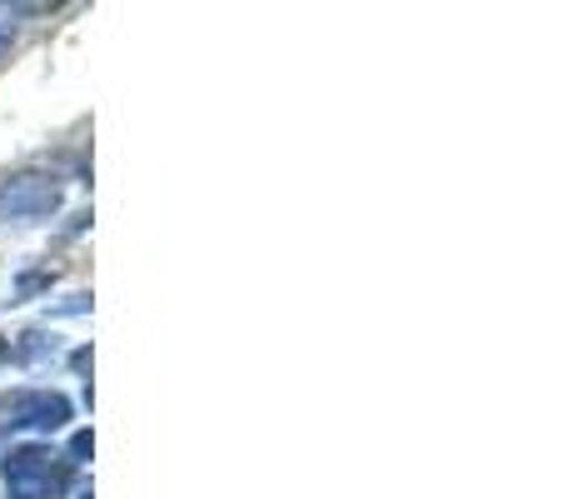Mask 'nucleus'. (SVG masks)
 I'll return each instance as SVG.
<instances>
[{"mask_svg":"<svg viewBox=\"0 0 569 499\" xmlns=\"http://www.w3.org/2000/svg\"><path fill=\"white\" fill-rule=\"evenodd\" d=\"M0 475H6L10 499H60L70 490L76 465H70L66 455L46 450V445H26V450H10L6 455Z\"/></svg>","mask_w":569,"mask_h":499,"instance_id":"1","label":"nucleus"},{"mask_svg":"<svg viewBox=\"0 0 569 499\" xmlns=\"http://www.w3.org/2000/svg\"><path fill=\"white\" fill-rule=\"evenodd\" d=\"M0 415H6L10 430H60L70 420V400L50 390H26L0 400Z\"/></svg>","mask_w":569,"mask_h":499,"instance_id":"2","label":"nucleus"},{"mask_svg":"<svg viewBox=\"0 0 569 499\" xmlns=\"http://www.w3.org/2000/svg\"><path fill=\"white\" fill-rule=\"evenodd\" d=\"M60 206V186L50 176H16L0 186V216L10 220H40Z\"/></svg>","mask_w":569,"mask_h":499,"instance_id":"3","label":"nucleus"},{"mask_svg":"<svg viewBox=\"0 0 569 499\" xmlns=\"http://www.w3.org/2000/svg\"><path fill=\"white\" fill-rule=\"evenodd\" d=\"M16 26H20V10L16 6H0V56H6L10 40H16Z\"/></svg>","mask_w":569,"mask_h":499,"instance_id":"4","label":"nucleus"},{"mask_svg":"<svg viewBox=\"0 0 569 499\" xmlns=\"http://www.w3.org/2000/svg\"><path fill=\"white\" fill-rule=\"evenodd\" d=\"M86 455H90V430H80L76 440H70V465H76V460H86Z\"/></svg>","mask_w":569,"mask_h":499,"instance_id":"5","label":"nucleus"},{"mask_svg":"<svg viewBox=\"0 0 569 499\" xmlns=\"http://www.w3.org/2000/svg\"><path fill=\"white\" fill-rule=\"evenodd\" d=\"M6 355H10V340H0V360H6Z\"/></svg>","mask_w":569,"mask_h":499,"instance_id":"6","label":"nucleus"}]
</instances>
